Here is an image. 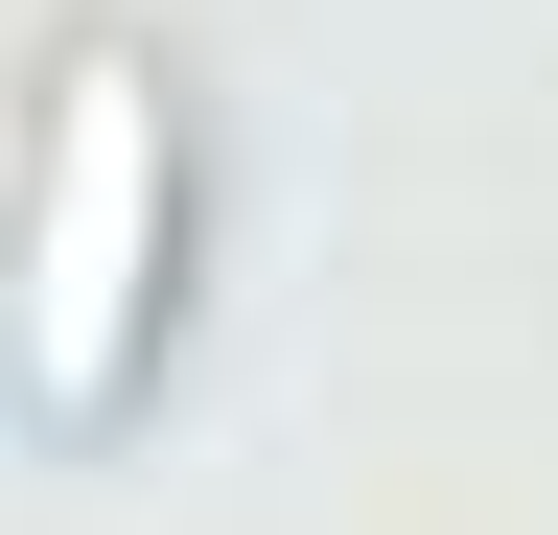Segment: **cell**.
I'll use <instances>...</instances> for the list:
<instances>
[{"label": "cell", "mask_w": 558, "mask_h": 535, "mask_svg": "<svg viewBox=\"0 0 558 535\" xmlns=\"http://www.w3.org/2000/svg\"><path fill=\"white\" fill-rule=\"evenodd\" d=\"M163 233H186V141H163V71L117 24L47 47L24 94V210H0V350H24V420L94 442L140 350H163Z\"/></svg>", "instance_id": "1"}]
</instances>
